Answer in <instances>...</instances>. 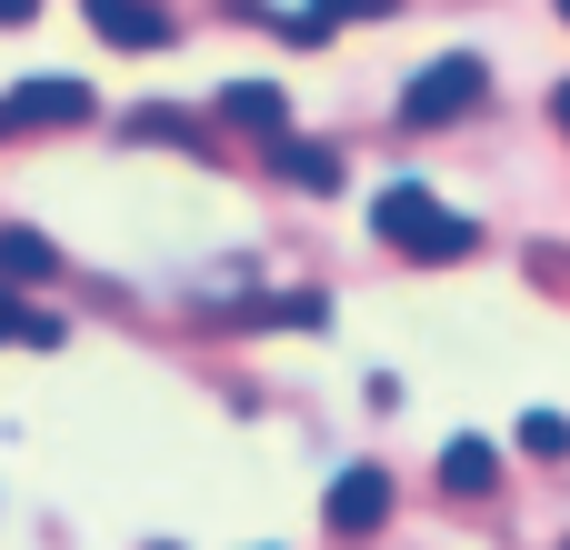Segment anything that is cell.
I'll list each match as a JSON object with an SVG mask.
<instances>
[{"label": "cell", "instance_id": "8fae6325", "mask_svg": "<svg viewBox=\"0 0 570 550\" xmlns=\"http://www.w3.org/2000/svg\"><path fill=\"white\" fill-rule=\"evenodd\" d=\"M10 341H30V351H60V321H50V311H30V301L0 281V351H10Z\"/></svg>", "mask_w": 570, "mask_h": 550}, {"label": "cell", "instance_id": "2e32d148", "mask_svg": "<svg viewBox=\"0 0 570 550\" xmlns=\"http://www.w3.org/2000/svg\"><path fill=\"white\" fill-rule=\"evenodd\" d=\"M551 10H561V20H570V0H551Z\"/></svg>", "mask_w": 570, "mask_h": 550}, {"label": "cell", "instance_id": "e0dca14e", "mask_svg": "<svg viewBox=\"0 0 570 550\" xmlns=\"http://www.w3.org/2000/svg\"><path fill=\"white\" fill-rule=\"evenodd\" d=\"M150 550H180V541H150Z\"/></svg>", "mask_w": 570, "mask_h": 550}, {"label": "cell", "instance_id": "7a4b0ae2", "mask_svg": "<svg viewBox=\"0 0 570 550\" xmlns=\"http://www.w3.org/2000/svg\"><path fill=\"white\" fill-rule=\"evenodd\" d=\"M481 100H491V70H481L471 50H451V60H431V70L401 90V120H411V130H451V120H471Z\"/></svg>", "mask_w": 570, "mask_h": 550}, {"label": "cell", "instance_id": "3957f363", "mask_svg": "<svg viewBox=\"0 0 570 550\" xmlns=\"http://www.w3.org/2000/svg\"><path fill=\"white\" fill-rule=\"evenodd\" d=\"M80 120H100V90L90 80H20L0 100V130H80Z\"/></svg>", "mask_w": 570, "mask_h": 550}, {"label": "cell", "instance_id": "52a82bcc", "mask_svg": "<svg viewBox=\"0 0 570 550\" xmlns=\"http://www.w3.org/2000/svg\"><path fill=\"white\" fill-rule=\"evenodd\" d=\"M220 120H240V130L281 140V130H291V100H281V80H230V90H220Z\"/></svg>", "mask_w": 570, "mask_h": 550}, {"label": "cell", "instance_id": "5b68a950", "mask_svg": "<svg viewBox=\"0 0 570 550\" xmlns=\"http://www.w3.org/2000/svg\"><path fill=\"white\" fill-rule=\"evenodd\" d=\"M80 20H90L110 50H170V40H180V20H170L160 0H80Z\"/></svg>", "mask_w": 570, "mask_h": 550}, {"label": "cell", "instance_id": "8992f818", "mask_svg": "<svg viewBox=\"0 0 570 550\" xmlns=\"http://www.w3.org/2000/svg\"><path fill=\"white\" fill-rule=\"evenodd\" d=\"M271 160H281V180H291V190H311V200H331V190L351 180V160H341L331 140H301V130H281V140H271Z\"/></svg>", "mask_w": 570, "mask_h": 550}, {"label": "cell", "instance_id": "9a60e30c", "mask_svg": "<svg viewBox=\"0 0 570 550\" xmlns=\"http://www.w3.org/2000/svg\"><path fill=\"white\" fill-rule=\"evenodd\" d=\"M551 120H561V140H570V80H561V90H551Z\"/></svg>", "mask_w": 570, "mask_h": 550}, {"label": "cell", "instance_id": "9c48e42d", "mask_svg": "<svg viewBox=\"0 0 570 550\" xmlns=\"http://www.w3.org/2000/svg\"><path fill=\"white\" fill-rule=\"evenodd\" d=\"M50 271H60V251H50L30 220H10V230H0V281H10V291H30V281H50Z\"/></svg>", "mask_w": 570, "mask_h": 550}, {"label": "cell", "instance_id": "277c9868", "mask_svg": "<svg viewBox=\"0 0 570 550\" xmlns=\"http://www.w3.org/2000/svg\"><path fill=\"white\" fill-rule=\"evenodd\" d=\"M391 521V471H371V461H351L331 491H321V531L331 541H371Z\"/></svg>", "mask_w": 570, "mask_h": 550}, {"label": "cell", "instance_id": "7c38bea8", "mask_svg": "<svg viewBox=\"0 0 570 550\" xmlns=\"http://www.w3.org/2000/svg\"><path fill=\"white\" fill-rule=\"evenodd\" d=\"M120 130H130V140H180V150H200V140H210V130H200L190 110H170V100H150V110H130Z\"/></svg>", "mask_w": 570, "mask_h": 550}, {"label": "cell", "instance_id": "4fadbf2b", "mask_svg": "<svg viewBox=\"0 0 570 550\" xmlns=\"http://www.w3.org/2000/svg\"><path fill=\"white\" fill-rule=\"evenodd\" d=\"M521 451H531V461H570V421L561 411H531V421H521Z\"/></svg>", "mask_w": 570, "mask_h": 550}, {"label": "cell", "instance_id": "5bb4252c", "mask_svg": "<svg viewBox=\"0 0 570 550\" xmlns=\"http://www.w3.org/2000/svg\"><path fill=\"white\" fill-rule=\"evenodd\" d=\"M20 20H40V0H0V30H20Z\"/></svg>", "mask_w": 570, "mask_h": 550}, {"label": "cell", "instance_id": "30bf717a", "mask_svg": "<svg viewBox=\"0 0 570 550\" xmlns=\"http://www.w3.org/2000/svg\"><path fill=\"white\" fill-rule=\"evenodd\" d=\"M391 10H401V0H311V10H291L281 30H291V40H331L341 20H391Z\"/></svg>", "mask_w": 570, "mask_h": 550}, {"label": "cell", "instance_id": "ba28073f", "mask_svg": "<svg viewBox=\"0 0 570 550\" xmlns=\"http://www.w3.org/2000/svg\"><path fill=\"white\" fill-rule=\"evenodd\" d=\"M501 481V441H481V431H461L451 451H441V491H461V501H481Z\"/></svg>", "mask_w": 570, "mask_h": 550}, {"label": "cell", "instance_id": "6da1fadb", "mask_svg": "<svg viewBox=\"0 0 570 550\" xmlns=\"http://www.w3.org/2000/svg\"><path fill=\"white\" fill-rule=\"evenodd\" d=\"M371 230H381L401 261H471V251H481V220H461V210L431 200L421 180H391V190L371 200Z\"/></svg>", "mask_w": 570, "mask_h": 550}]
</instances>
